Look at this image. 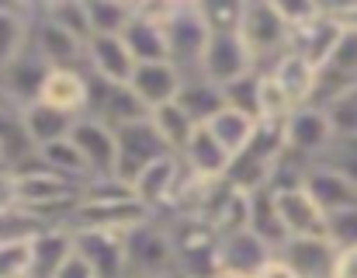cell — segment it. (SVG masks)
Segmentation results:
<instances>
[{"instance_id": "cell-31", "label": "cell", "mask_w": 357, "mask_h": 278, "mask_svg": "<svg viewBox=\"0 0 357 278\" xmlns=\"http://www.w3.org/2000/svg\"><path fill=\"white\" fill-rule=\"evenodd\" d=\"M35 7L31 3H0V70L28 45Z\"/></svg>"}, {"instance_id": "cell-39", "label": "cell", "mask_w": 357, "mask_h": 278, "mask_svg": "<svg viewBox=\"0 0 357 278\" xmlns=\"http://www.w3.org/2000/svg\"><path fill=\"white\" fill-rule=\"evenodd\" d=\"M319 163L333 167L337 174H344L347 181L357 184V136H333L326 153L319 156Z\"/></svg>"}, {"instance_id": "cell-8", "label": "cell", "mask_w": 357, "mask_h": 278, "mask_svg": "<svg viewBox=\"0 0 357 278\" xmlns=\"http://www.w3.org/2000/svg\"><path fill=\"white\" fill-rule=\"evenodd\" d=\"M84 115L108 129H121V126L142 122L146 108L132 98V91L125 84H108V80H98L87 73V112Z\"/></svg>"}, {"instance_id": "cell-1", "label": "cell", "mask_w": 357, "mask_h": 278, "mask_svg": "<svg viewBox=\"0 0 357 278\" xmlns=\"http://www.w3.org/2000/svg\"><path fill=\"white\" fill-rule=\"evenodd\" d=\"M239 38H243V45H246V52H250V59L260 73L278 56H284L288 45H291V31H288L274 0H243Z\"/></svg>"}, {"instance_id": "cell-14", "label": "cell", "mask_w": 357, "mask_h": 278, "mask_svg": "<svg viewBox=\"0 0 357 278\" xmlns=\"http://www.w3.org/2000/svg\"><path fill=\"white\" fill-rule=\"evenodd\" d=\"M181 84H184V73L174 66V63H139L128 77V91L132 98L146 108V115L160 105H170L177 101L181 94Z\"/></svg>"}, {"instance_id": "cell-21", "label": "cell", "mask_w": 357, "mask_h": 278, "mask_svg": "<svg viewBox=\"0 0 357 278\" xmlns=\"http://www.w3.org/2000/svg\"><path fill=\"white\" fill-rule=\"evenodd\" d=\"M340 28H337V21L323 10L316 21H309V24H302V28H295L291 31V52H298L316 73L326 66V59H330V52L337 49V42H340Z\"/></svg>"}, {"instance_id": "cell-15", "label": "cell", "mask_w": 357, "mask_h": 278, "mask_svg": "<svg viewBox=\"0 0 357 278\" xmlns=\"http://www.w3.org/2000/svg\"><path fill=\"white\" fill-rule=\"evenodd\" d=\"M45 73H49L45 59H42L31 45H24V49L0 70V91H3L7 105L24 108V105L38 101V91H42Z\"/></svg>"}, {"instance_id": "cell-34", "label": "cell", "mask_w": 357, "mask_h": 278, "mask_svg": "<svg viewBox=\"0 0 357 278\" xmlns=\"http://www.w3.org/2000/svg\"><path fill=\"white\" fill-rule=\"evenodd\" d=\"M253 126L257 122H250L246 115H239V112H229V108H222L205 129H208V136L215 139L229 156H236L239 149L250 142V136H253Z\"/></svg>"}, {"instance_id": "cell-12", "label": "cell", "mask_w": 357, "mask_h": 278, "mask_svg": "<svg viewBox=\"0 0 357 278\" xmlns=\"http://www.w3.org/2000/svg\"><path fill=\"white\" fill-rule=\"evenodd\" d=\"M73 251L94 272V278H125V233H115V230H73Z\"/></svg>"}, {"instance_id": "cell-37", "label": "cell", "mask_w": 357, "mask_h": 278, "mask_svg": "<svg viewBox=\"0 0 357 278\" xmlns=\"http://www.w3.org/2000/svg\"><path fill=\"white\" fill-rule=\"evenodd\" d=\"M323 112L330 119L333 136H357V84L347 87L340 98H333Z\"/></svg>"}, {"instance_id": "cell-25", "label": "cell", "mask_w": 357, "mask_h": 278, "mask_svg": "<svg viewBox=\"0 0 357 278\" xmlns=\"http://www.w3.org/2000/svg\"><path fill=\"white\" fill-rule=\"evenodd\" d=\"M246 230L257 240H264L274 254L284 247L288 230H284V223L278 216V202H274V191L271 188H260V191L246 195Z\"/></svg>"}, {"instance_id": "cell-48", "label": "cell", "mask_w": 357, "mask_h": 278, "mask_svg": "<svg viewBox=\"0 0 357 278\" xmlns=\"http://www.w3.org/2000/svg\"><path fill=\"white\" fill-rule=\"evenodd\" d=\"M160 278H177V275H160Z\"/></svg>"}, {"instance_id": "cell-36", "label": "cell", "mask_w": 357, "mask_h": 278, "mask_svg": "<svg viewBox=\"0 0 357 278\" xmlns=\"http://www.w3.org/2000/svg\"><path fill=\"white\" fill-rule=\"evenodd\" d=\"M38 160L49 167V170H56V174H63V177H70V181H87V170H84V163H80V156H77V149H73V142L70 139H59V142H49V146H42L38 149Z\"/></svg>"}, {"instance_id": "cell-2", "label": "cell", "mask_w": 357, "mask_h": 278, "mask_svg": "<svg viewBox=\"0 0 357 278\" xmlns=\"http://www.w3.org/2000/svg\"><path fill=\"white\" fill-rule=\"evenodd\" d=\"M160 28H163V38H167V59L184 73H198V63H202V52L208 45V24L198 10V0L188 3V0H177V3H167L163 14H160Z\"/></svg>"}, {"instance_id": "cell-27", "label": "cell", "mask_w": 357, "mask_h": 278, "mask_svg": "<svg viewBox=\"0 0 357 278\" xmlns=\"http://www.w3.org/2000/svg\"><path fill=\"white\" fill-rule=\"evenodd\" d=\"M274 251L257 240L250 230H239V233H229L219 240V268H229V272H239V275H253Z\"/></svg>"}, {"instance_id": "cell-32", "label": "cell", "mask_w": 357, "mask_h": 278, "mask_svg": "<svg viewBox=\"0 0 357 278\" xmlns=\"http://www.w3.org/2000/svg\"><path fill=\"white\" fill-rule=\"evenodd\" d=\"M38 14L45 21H52L56 28H63L66 35H73L77 42H91V21H87V3L84 0H56V3H42Z\"/></svg>"}, {"instance_id": "cell-28", "label": "cell", "mask_w": 357, "mask_h": 278, "mask_svg": "<svg viewBox=\"0 0 357 278\" xmlns=\"http://www.w3.org/2000/svg\"><path fill=\"white\" fill-rule=\"evenodd\" d=\"M177 105L191 115V122H195V126H208V122L226 108V101H222V87L208 84L202 73L184 77L181 94H177Z\"/></svg>"}, {"instance_id": "cell-20", "label": "cell", "mask_w": 357, "mask_h": 278, "mask_svg": "<svg viewBox=\"0 0 357 278\" xmlns=\"http://www.w3.org/2000/svg\"><path fill=\"white\" fill-rule=\"evenodd\" d=\"M38 101L80 119L87 112V70H49L38 91Z\"/></svg>"}, {"instance_id": "cell-22", "label": "cell", "mask_w": 357, "mask_h": 278, "mask_svg": "<svg viewBox=\"0 0 357 278\" xmlns=\"http://www.w3.org/2000/svg\"><path fill=\"white\" fill-rule=\"evenodd\" d=\"M28 254H31L28 278H52L73 254V230L70 226H45L38 237H31Z\"/></svg>"}, {"instance_id": "cell-10", "label": "cell", "mask_w": 357, "mask_h": 278, "mask_svg": "<svg viewBox=\"0 0 357 278\" xmlns=\"http://www.w3.org/2000/svg\"><path fill=\"white\" fill-rule=\"evenodd\" d=\"M70 142L87 170V181L91 177H115V129L80 115L70 129Z\"/></svg>"}, {"instance_id": "cell-38", "label": "cell", "mask_w": 357, "mask_h": 278, "mask_svg": "<svg viewBox=\"0 0 357 278\" xmlns=\"http://www.w3.org/2000/svg\"><path fill=\"white\" fill-rule=\"evenodd\" d=\"M198 10H202V17H205V24H208L212 35H219V31H239L243 0H215V3L198 0Z\"/></svg>"}, {"instance_id": "cell-40", "label": "cell", "mask_w": 357, "mask_h": 278, "mask_svg": "<svg viewBox=\"0 0 357 278\" xmlns=\"http://www.w3.org/2000/svg\"><path fill=\"white\" fill-rule=\"evenodd\" d=\"M323 237H326L337 251H354L357 247V205L326 216V230H323Z\"/></svg>"}, {"instance_id": "cell-29", "label": "cell", "mask_w": 357, "mask_h": 278, "mask_svg": "<svg viewBox=\"0 0 357 278\" xmlns=\"http://www.w3.org/2000/svg\"><path fill=\"white\" fill-rule=\"evenodd\" d=\"M21 119H24V129H28V136L35 142V149L66 139L70 129H73V122H77L73 115H63V112H56V108H49V105H42V101L24 105V108H21Z\"/></svg>"}, {"instance_id": "cell-43", "label": "cell", "mask_w": 357, "mask_h": 278, "mask_svg": "<svg viewBox=\"0 0 357 278\" xmlns=\"http://www.w3.org/2000/svg\"><path fill=\"white\" fill-rule=\"evenodd\" d=\"M250 278H298V275H295V272L278 258V254H271V258H267V261H264V265H260Z\"/></svg>"}, {"instance_id": "cell-42", "label": "cell", "mask_w": 357, "mask_h": 278, "mask_svg": "<svg viewBox=\"0 0 357 278\" xmlns=\"http://www.w3.org/2000/svg\"><path fill=\"white\" fill-rule=\"evenodd\" d=\"M323 10L337 21L340 31L357 35V0H340V3H323Z\"/></svg>"}, {"instance_id": "cell-13", "label": "cell", "mask_w": 357, "mask_h": 278, "mask_svg": "<svg viewBox=\"0 0 357 278\" xmlns=\"http://www.w3.org/2000/svg\"><path fill=\"white\" fill-rule=\"evenodd\" d=\"M28 45L45 59L49 70H84V42H77L73 35H66L63 28H56L52 21H45L35 7L31 17V31H28Z\"/></svg>"}, {"instance_id": "cell-46", "label": "cell", "mask_w": 357, "mask_h": 278, "mask_svg": "<svg viewBox=\"0 0 357 278\" xmlns=\"http://www.w3.org/2000/svg\"><path fill=\"white\" fill-rule=\"evenodd\" d=\"M208 278H250V275H239V272H229V268H215Z\"/></svg>"}, {"instance_id": "cell-11", "label": "cell", "mask_w": 357, "mask_h": 278, "mask_svg": "<svg viewBox=\"0 0 357 278\" xmlns=\"http://www.w3.org/2000/svg\"><path fill=\"white\" fill-rule=\"evenodd\" d=\"M167 3H135L132 21L121 31V42L128 49V56L139 63H170L167 59V38L160 28V14Z\"/></svg>"}, {"instance_id": "cell-45", "label": "cell", "mask_w": 357, "mask_h": 278, "mask_svg": "<svg viewBox=\"0 0 357 278\" xmlns=\"http://www.w3.org/2000/svg\"><path fill=\"white\" fill-rule=\"evenodd\" d=\"M333 278H357V247H354V251H340Z\"/></svg>"}, {"instance_id": "cell-26", "label": "cell", "mask_w": 357, "mask_h": 278, "mask_svg": "<svg viewBox=\"0 0 357 278\" xmlns=\"http://www.w3.org/2000/svg\"><path fill=\"white\" fill-rule=\"evenodd\" d=\"M35 156H38V149H35V142H31L28 129H24L21 108L3 105L0 108V163L7 170H17V167H24Z\"/></svg>"}, {"instance_id": "cell-19", "label": "cell", "mask_w": 357, "mask_h": 278, "mask_svg": "<svg viewBox=\"0 0 357 278\" xmlns=\"http://www.w3.org/2000/svg\"><path fill=\"white\" fill-rule=\"evenodd\" d=\"M274 202H278V216H281L288 237H323L326 212L309 198V191L302 184L274 191Z\"/></svg>"}, {"instance_id": "cell-4", "label": "cell", "mask_w": 357, "mask_h": 278, "mask_svg": "<svg viewBox=\"0 0 357 278\" xmlns=\"http://www.w3.org/2000/svg\"><path fill=\"white\" fill-rule=\"evenodd\" d=\"M177 275L174 244L160 216H149L125 230V278Z\"/></svg>"}, {"instance_id": "cell-35", "label": "cell", "mask_w": 357, "mask_h": 278, "mask_svg": "<svg viewBox=\"0 0 357 278\" xmlns=\"http://www.w3.org/2000/svg\"><path fill=\"white\" fill-rule=\"evenodd\" d=\"M222 101H226L229 112L246 115L250 122H260V73L253 70V73L239 77L233 84H226L222 87Z\"/></svg>"}, {"instance_id": "cell-44", "label": "cell", "mask_w": 357, "mask_h": 278, "mask_svg": "<svg viewBox=\"0 0 357 278\" xmlns=\"http://www.w3.org/2000/svg\"><path fill=\"white\" fill-rule=\"evenodd\" d=\"M52 278H94V272H91V268L80 261V254L73 251V254H70V261H66V265H63Z\"/></svg>"}, {"instance_id": "cell-41", "label": "cell", "mask_w": 357, "mask_h": 278, "mask_svg": "<svg viewBox=\"0 0 357 278\" xmlns=\"http://www.w3.org/2000/svg\"><path fill=\"white\" fill-rule=\"evenodd\" d=\"M274 3H278L288 31H295V28H302V24H309L323 14V3H316V0H274Z\"/></svg>"}, {"instance_id": "cell-3", "label": "cell", "mask_w": 357, "mask_h": 278, "mask_svg": "<svg viewBox=\"0 0 357 278\" xmlns=\"http://www.w3.org/2000/svg\"><path fill=\"white\" fill-rule=\"evenodd\" d=\"M163 226H167L170 244H174L177 275L208 278L219 268V237L205 219H198V216H167Z\"/></svg>"}, {"instance_id": "cell-9", "label": "cell", "mask_w": 357, "mask_h": 278, "mask_svg": "<svg viewBox=\"0 0 357 278\" xmlns=\"http://www.w3.org/2000/svg\"><path fill=\"white\" fill-rule=\"evenodd\" d=\"M281 133H284V149L295 153L298 160L312 163L326 153V146L333 142V129H330V119L323 108H312V105H302L295 108L284 122H281Z\"/></svg>"}, {"instance_id": "cell-23", "label": "cell", "mask_w": 357, "mask_h": 278, "mask_svg": "<svg viewBox=\"0 0 357 278\" xmlns=\"http://www.w3.org/2000/svg\"><path fill=\"white\" fill-rule=\"evenodd\" d=\"M281 91H284V98L295 105V108H302V105H309L312 101V91H316V70L298 56V52H284V56H278L267 70H264Z\"/></svg>"}, {"instance_id": "cell-16", "label": "cell", "mask_w": 357, "mask_h": 278, "mask_svg": "<svg viewBox=\"0 0 357 278\" xmlns=\"http://www.w3.org/2000/svg\"><path fill=\"white\" fill-rule=\"evenodd\" d=\"M278 258L298 278H333L340 251L326 237H288Z\"/></svg>"}, {"instance_id": "cell-17", "label": "cell", "mask_w": 357, "mask_h": 278, "mask_svg": "<svg viewBox=\"0 0 357 278\" xmlns=\"http://www.w3.org/2000/svg\"><path fill=\"white\" fill-rule=\"evenodd\" d=\"M302 188L309 191V198H312L326 216H333V212H340V209L357 205V184L354 181H347L344 174H337L333 167H326V163H319V160L305 163Z\"/></svg>"}, {"instance_id": "cell-33", "label": "cell", "mask_w": 357, "mask_h": 278, "mask_svg": "<svg viewBox=\"0 0 357 278\" xmlns=\"http://www.w3.org/2000/svg\"><path fill=\"white\" fill-rule=\"evenodd\" d=\"M84 3H87V21H91V38L121 35L135 14V3H125V0H84Z\"/></svg>"}, {"instance_id": "cell-7", "label": "cell", "mask_w": 357, "mask_h": 278, "mask_svg": "<svg viewBox=\"0 0 357 278\" xmlns=\"http://www.w3.org/2000/svg\"><path fill=\"white\" fill-rule=\"evenodd\" d=\"M253 59L239 38V31H219V35H208V45L202 52V63H198V73L215 84V87H226L239 77L253 73Z\"/></svg>"}, {"instance_id": "cell-30", "label": "cell", "mask_w": 357, "mask_h": 278, "mask_svg": "<svg viewBox=\"0 0 357 278\" xmlns=\"http://www.w3.org/2000/svg\"><path fill=\"white\" fill-rule=\"evenodd\" d=\"M149 126L156 129V136H160V142L174 153V156H181L184 153V146L191 142V136H195V122H191V115L177 105V101H170V105H160V108H153L149 115Z\"/></svg>"}, {"instance_id": "cell-18", "label": "cell", "mask_w": 357, "mask_h": 278, "mask_svg": "<svg viewBox=\"0 0 357 278\" xmlns=\"http://www.w3.org/2000/svg\"><path fill=\"white\" fill-rule=\"evenodd\" d=\"M84 70L108 84H128L135 59L128 56L121 35H94L84 49Z\"/></svg>"}, {"instance_id": "cell-6", "label": "cell", "mask_w": 357, "mask_h": 278, "mask_svg": "<svg viewBox=\"0 0 357 278\" xmlns=\"http://www.w3.org/2000/svg\"><path fill=\"white\" fill-rule=\"evenodd\" d=\"M181 181H184V163H181V156L167 153L156 163H149L128 188H132V198L149 216H167L170 205H174V195H177Z\"/></svg>"}, {"instance_id": "cell-5", "label": "cell", "mask_w": 357, "mask_h": 278, "mask_svg": "<svg viewBox=\"0 0 357 278\" xmlns=\"http://www.w3.org/2000/svg\"><path fill=\"white\" fill-rule=\"evenodd\" d=\"M167 153L170 149L160 142L156 129L149 126V119L121 126V129H115V177L132 184L149 163H156Z\"/></svg>"}, {"instance_id": "cell-24", "label": "cell", "mask_w": 357, "mask_h": 278, "mask_svg": "<svg viewBox=\"0 0 357 278\" xmlns=\"http://www.w3.org/2000/svg\"><path fill=\"white\" fill-rule=\"evenodd\" d=\"M229 153L215 142V139L208 136V129L205 126H198L195 129V136L191 142L184 146V153H181V163H184V170L188 174H195V177H202V181H222L226 177V170H229Z\"/></svg>"}, {"instance_id": "cell-47", "label": "cell", "mask_w": 357, "mask_h": 278, "mask_svg": "<svg viewBox=\"0 0 357 278\" xmlns=\"http://www.w3.org/2000/svg\"><path fill=\"white\" fill-rule=\"evenodd\" d=\"M3 105H7V98H3V91H0V108H3Z\"/></svg>"}, {"instance_id": "cell-49", "label": "cell", "mask_w": 357, "mask_h": 278, "mask_svg": "<svg viewBox=\"0 0 357 278\" xmlns=\"http://www.w3.org/2000/svg\"><path fill=\"white\" fill-rule=\"evenodd\" d=\"M177 278H184V275H177Z\"/></svg>"}]
</instances>
